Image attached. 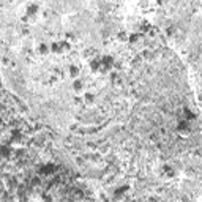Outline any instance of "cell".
<instances>
[{"instance_id": "obj_1", "label": "cell", "mask_w": 202, "mask_h": 202, "mask_svg": "<svg viewBox=\"0 0 202 202\" xmlns=\"http://www.w3.org/2000/svg\"><path fill=\"white\" fill-rule=\"evenodd\" d=\"M177 130H178V133L185 134V133H188V131H190V128H188V123H186V122H182V123H180V125L177 126Z\"/></svg>"}, {"instance_id": "obj_2", "label": "cell", "mask_w": 202, "mask_h": 202, "mask_svg": "<svg viewBox=\"0 0 202 202\" xmlns=\"http://www.w3.org/2000/svg\"><path fill=\"white\" fill-rule=\"evenodd\" d=\"M77 71H79V70H77L76 66H71V70H70V73H71V76H76V74H77Z\"/></svg>"}, {"instance_id": "obj_3", "label": "cell", "mask_w": 202, "mask_h": 202, "mask_svg": "<svg viewBox=\"0 0 202 202\" xmlns=\"http://www.w3.org/2000/svg\"><path fill=\"white\" fill-rule=\"evenodd\" d=\"M46 52H48V48H46L44 44L40 46V54H46Z\"/></svg>"}]
</instances>
